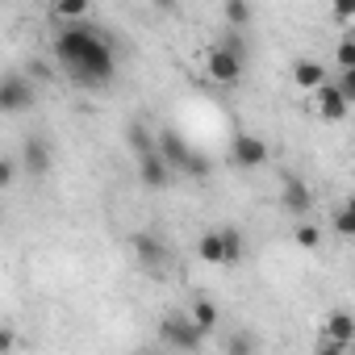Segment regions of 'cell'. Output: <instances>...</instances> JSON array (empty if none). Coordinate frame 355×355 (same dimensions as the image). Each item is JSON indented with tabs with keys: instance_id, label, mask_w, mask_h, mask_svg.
<instances>
[{
	"instance_id": "cell-12",
	"label": "cell",
	"mask_w": 355,
	"mask_h": 355,
	"mask_svg": "<svg viewBox=\"0 0 355 355\" xmlns=\"http://www.w3.org/2000/svg\"><path fill=\"white\" fill-rule=\"evenodd\" d=\"M322 338H326V343H338V347H351V338H355V318H351L347 309H334V313L326 318V326H322Z\"/></svg>"
},
{
	"instance_id": "cell-6",
	"label": "cell",
	"mask_w": 355,
	"mask_h": 355,
	"mask_svg": "<svg viewBox=\"0 0 355 355\" xmlns=\"http://www.w3.org/2000/svg\"><path fill=\"white\" fill-rule=\"evenodd\" d=\"M51 163H55V155H51V142L46 138H26L21 142V159H17V167L26 171V175H34V180H42V175L51 171Z\"/></svg>"
},
{
	"instance_id": "cell-5",
	"label": "cell",
	"mask_w": 355,
	"mask_h": 355,
	"mask_svg": "<svg viewBox=\"0 0 355 355\" xmlns=\"http://www.w3.org/2000/svg\"><path fill=\"white\" fill-rule=\"evenodd\" d=\"M159 334H163V343L175 347V351H197V347L205 343V334L189 322V313H171V318H163Z\"/></svg>"
},
{
	"instance_id": "cell-24",
	"label": "cell",
	"mask_w": 355,
	"mask_h": 355,
	"mask_svg": "<svg viewBox=\"0 0 355 355\" xmlns=\"http://www.w3.org/2000/svg\"><path fill=\"white\" fill-rule=\"evenodd\" d=\"M17 180V159H9V155H0V189H9Z\"/></svg>"
},
{
	"instance_id": "cell-15",
	"label": "cell",
	"mask_w": 355,
	"mask_h": 355,
	"mask_svg": "<svg viewBox=\"0 0 355 355\" xmlns=\"http://www.w3.org/2000/svg\"><path fill=\"white\" fill-rule=\"evenodd\" d=\"M51 17L63 21V26H84L92 17V5H88V0H63V5L51 9Z\"/></svg>"
},
{
	"instance_id": "cell-28",
	"label": "cell",
	"mask_w": 355,
	"mask_h": 355,
	"mask_svg": "<svg viewBox=\"0 0 355 355\" xmlns=\"http://www.w3.org/2000/svg\"><path fill=\"white\" fill-rule=\"evenodd\" d=\"M313 355H351V347H338V343H326V338H318V351Z\"/></svg>"
},
{
	"instance_id": "cell-8",
	"label": "cell",
	"mask_w": 355,
	"mask_h": 355,
	"mask_svg": "<svg viewBox=\"0 0 355 355\" xmlns=\"http://www.w3.org/2000/svg\"><path fill=\"white\" fill-rule=\"evenodd\" d=\"M134 255H138V263H142V268H150V272L167 268V259H171L167 243H163L155 230H138V234H134Z\"/></svg>"
},
{
	"instance_id": "cell-4",
	"label": "cell",
	"mask_w": 355,
	"mask_h": 355,
	"mask_svg": "<svg viewBox=\"0 0 355 355\" xmlns=\"http://www.w3.org/2000/svg\"><path fill=\"white\" fill-rule=\"evenodd\" d=\"M34 109V80L26 71H5L0 76V113H26Z\"/></svg>"
},
{
	"instance_id": "cell-1",
	"label": "cell",
	"mask_w": 355,
	"mask_h": 355,
	"mask_svg": "<svg viewBox=\"0 0 355 355\" xmlns=\"http://www.w3.org/2000/svg\"><path fill=\"white\" fill-rule=\"evenodd\" d=\"M55 59L67 67V76L84 88H105L117 76V55L113 42L105 38V30L96 26H63L55 38Z\"/></svg>"
},
{
	"instance_id": "cell-20",
	"label": "cell",
	"mask_w": 355,
	"mask_h": 355,
	"mask_svg": "<svg viewBox=\"0 0 355 355\" xmlns=\"http://www.w3.org/2000/svg\"><path fill=\"white\" fill-rule=\"evenodd\" d=\"M222 13H226V21H230V30H239V34H243V26L251 21V5H243V0H230V5H226Z\"/></svg>"
},
{
	"instance_id": "cell-25",
	"label": "cell",
	"mask_w": 355,
	"mask_h": 355,
	"mask_svg": "<svg viewBox=\"0 0 355 355\" xmlns=\"http://www.w3.org/2000/svg\"><path fill=\"white\" fill-rule=\"evenodd\" d=\"M334 88H338V96H343V101H347V105H355V71H343V76H338V84H334Z\"/></svg>"
},
{
	"instance_id": "cell-2",
	"label": "cell",
	"mask_w": 355,
	"mask_h": 355,
	"mask_svg": "<svg viewBox=\"0 0 355 355\" xmlns=\"http://www.w3.org/2000/svg\"><path fill=\"white\" fill-rule=\"evenodd\" d=\"M155 150H159V159L167 163V171H184V175H209V159L201 155V150H193L175 130H159L155 134Z\"/></svg>"
},
{
	"instance_id": "cell-23",
	"label": "cell",
	"mask_w": 355,
	"mask_h": 355,
	"mask_svg": "<svg viewBox=\"0 0 355 355\" xmlns=\"http://www.w3.org/2000/svg\"><path fill=\"white\" fill-rule=\"evenodd\" d=\"M334 230H338L343 239H351V234H355V205H351V201L334 214Z\"/></svg>"
},
{
	"instance_id": "cell-17",
	"label": "cell",
	"mask_w": 355,
	"mask_h": 355,
	"mask_svg": "<svg viewBox=\"0 0 355 355\" xmlns=\"http://www.w3.org/2000/svg\"><path fill=\"white\" fill-rule=\"evenodd\" d=\"M218 318H222V313H218V305H214V301H193L189 322H193L201 334H214V330H218Z\"/></svg>"
},
{
	"instance_id": "cell-26",
	"label": "cell",
	"mask_w": 355,
	"mask_h": 355,
	"mask_svg": "<svg viewBox=\"0 0 355 355\" xmlns=\"http://www.w3.org/2000/svg\"><path fill=\"white\" fill-rule=\"evenodd\" d=\"M13 347H17V330L5 322V326H0V355H9Z\"/></svg>"
},
{
	"instance_id": "cell-29",
	"label": "cell",
	"mask_w": 355,
	"mask_h": 355,
	"mask_svg": "<svg viewBox=\"0 0 355 355\" xmlns=\"http://www.w3.org/2000/svg\"><path fill=\"white\" fill-rule=\"evenodd\" d=\"M351 17H355V13H351V9H347V5H338V9H334V21H343V26H347V21H351Z\"/></svg>"
},
{
	"instance_id": "cell-14",
	"label": "cell",
	"mask_w": 355,
	"mask_h": 355,
	"mask_svg": "<svg viewBox=\"0 0 355 355\" xmlns=\"http://www.w3.org/2000/svg\"><path fill=\"white\" fill-rule=\"evenodd\" d=\"M313 96H318V109H322V117H326V121H343V117L351 113V105H347V101L338 96L334 80H326V84H322V88H318Z\"/></svg>"
},
{
	"instance_id": "cell-7",
	"label": "cell",
	"mask_w": 355,
	"mask_h": 355,
	"mask_svg": "<svg viewBox=\"0 0 355 355\" xmlns=\"http://www.w3.org/2000/svg\"><path fill=\"white\" fill-rule=\"evenodd\" d=\"M230 163L243 167V171L263 167V163H268V142L255 138V134H234V142H230Z\"/></svg>"
},
{
	"instance_id": "cell-21",
	"label": "cell",
	"mask_w": 355,
	"mask_h": 355,
	"mask_svg": "<svg viewBox=\"0 0 355 355\" xmlns=\"http://www.w3.org/2000/svg\"><path fill=\"white\" fill-rule=\"evenodd\" d=\"M293 239H297V247H305V251H313V247H322V230H318L313 222H301V226L293 230Z\"/></svg>"
},
{
	"instance_id": "cell-16",
	"label": "cell",
	"mask_w": 355,
	"mask_h": 355,
	"mask_svg": "<svg viewBox=\"0 0 355 355\" xmlns=\"http://www.w3.org/2000/svg\"><path fill=\"white\" fill-rule=\"evenodd\" d=\"M125 142H130V150L142 159V155H150V150H155V130H150L146 121H130V130H125Z\"/></svg>"
},
{
	"instance_id": "cell-9",
	"label": "cell",
	"mask_w": 355,
	"mask_h": 355,
	"mask_svg": "<svg viewBox=\"0 0 355 355\" xmlns=\"http://www.w3.org/2000/svg\"><path fill=\"white\" fill-rule=\"evenodd\" d=\"M205 71H209V80H218V84H234L239 76H243V63L234 59V55H226V51H209L205 55Z\"/></svg>"
},
{
	"instance_id": "cell-19",
	"label": "cell",
	"mask_w": 355,
	"mask_h": 355,
	"mask_svg": "<svg viewBox=\"0 0 355 355\" xmlns=\"http://www.w3.org/2000/svg\"><path fill=\"white\" fill-rule=\"evenodd\" d=\"M214 46H218V51H226V55H234L239 63H247V38H243L239 30H226V34H222Z\"/></svg>"
},
{
	"instance_id": "cell-11",
	"label": "cell",
	"mask_w": 355,
	"mask_h": 355,
	"mask_svg": "<svg viewBox=\"0 0 355 355\" xmlns=\"http://www.w3.org/2000/svg\"><path fill=\"white\" fill-rule=\"evenodd\" d=\"M326 80H330V76H326V67H322L318 59H297V63H293V84H297L301 92H318Z\"/></svg>"
},
{
	"instance_id": "cell-18",
	"label": "cell",
	"mask_w": 355,
	"mask_h": 355,
	"mask_svg": "<svg viewBox=\"0 0 355 355\" xmlns=\"http://www.w3.org/2000/svg\"><path fill=\"white\" fill-rule=\"evenodd\" d=\"M226 355H259V338L251 330H234L226 334Z\"/></svg>"
},
{
	"instance_id": "cell-27",
	"label": "cell",
	"mask_w": 355,
	"mask_h": 355,
	"mask_svg": "<svg viewBox=\"0 0 355 355\" xmlns=\"http://www.w3.org/2000/svg\"><path fill=\"white\" fill-rule=\"evenodd\" d=\"M26 76H30V80H46V76H51V63H46V59H30V63H26Z\"/></svg>"
},
{
	"instance_id": "cell-10",
	"label": "cell",
	"mask_w": 355,
	"mask_h": 355,
	"mask_svg": "<svg viewBox=\"0 0 355 355\" xmlns=\"http://www.w3.org/2000/svg\"><path fill=\"white\" fill-rule=\"evenodd\" d=\"M280 201L288 214H309L313 209V193L305 180H297V175H284V189H280Z\"/></svg>"
},
{
	"instance_id": "cell-13",
	"label": "cell",
	"mask_w": 355,
	"mask_h": 355,
	"mask_svg": "<svg viewBox=\"0 0 355 355\" xmlns=\"http://www.w3.org/2000/svg\"><path fill=\"white\" fill-rule=\"evenodd\" d=\"M138 180H142L146 189H167L171 171H167V163L159 159V150H150V155H142V159H138Z\"/></svg>"
},
{
	"instance_id": "cell-3",
	"label": "cell",
	"mask_w": 355,
	"mask_h": 355,
	"mask_svg": "<svg viewBox=\"0 0 355 355\" xmlns=\"http://www.w3.org/2000/svg\"><path fill=\"white\" fill-rule=\"evenodd\" d=\"M197 255L214 268H230L243 259V234L234 226H218V230H205L197 239Z\"/></svg>"
},
{
	"instance_id": "cell-22",
	"label": "cell",
	"mask_w": 355,
	"mask_h": 355,
	"mask_svg": "<svg viewBox=\"0 0 355 355\" xmlns=\"http://www.w3.org/2000/svg\"><path fill=\"white\" fill-rule=\"evenodd\" d=\"M334 59H338V71H355V38H351V34H347V38L338 42Z\"/></svg>"
}]
</instances>
